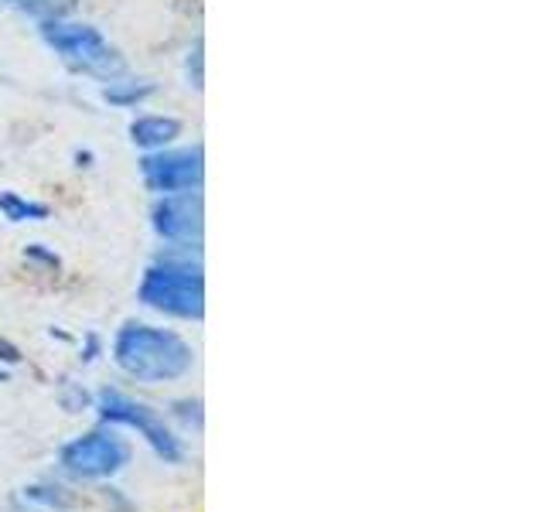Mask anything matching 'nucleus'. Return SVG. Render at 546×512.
Wrapping results in <instances>:
<instances>
[{
  "label": "nucleus",
  "instance_id": "1",
  "mask_svg": "<svg viewBox=\"0 0 546 512\" xmlns=\"http://www.w3.org/2000/svg\"><path fill=\"white\" fill-rule=\"evenodd\" d=\"M113 362L140 383H171L192 369L195 352L181 335L144 321H127L113 338Z\"/></svg>",
  "mask_w": 546,
  "mask_h": 512
},
{
  "label": "nucleus",
  "instance_id": "2",
  "mask_svg": "<svg viewBox=\"0 0 546 512\" xmlns=\"http://www.w3.org/2000/svg\"><path fill=\"white\" fill-rule=\"evenodd\" d=\"M140 301L171 318L202 321L205 315V277L202 267L178 256H161L140 280Z\"/></svg>",
  "mask_w": 546,
  "mask_h": 512
},
{
  "label": "nucleus",
  "instance_id": "3",
  "mask_svg": "<svg viewBox=\"0 0 546 512\" xmlns=\"http://www.w3.org/2000/svg\"><path fill=\"white\" fill-rule=\"evenodd\" d=\"M41 38H45L72 69L86 72V76L117 79L127 72V62L120 59V52L99 35L93 24H69L55 18V21H45Z\"/></svg>",
  "mask_w": 546,
  "mask_h": 512
},
{
  "label": "nucleus",
  "instance_id": "4",
  "mask_svg": "<svg viewBox=\"0 0 546 512\" xmlns=\"http://www.w3.org/2000/svg\"><path fill=\"white\" fill-rule=\"evenodd\" d=\"M96 410H99V420H103V424H123V427L140 431V437L151 444V451L164 461V465H181V461H185V444H181V437H175V431L164 424V417L147 407V403L130 400V396H123L120 390H103L96 396Z\"/></svg>",
  "mask_w": 546,
  "mask_h": 512
},
{
  "label": "nucleus",
  "instance_id": "5",
  "mask_svg": "<svg viewBox=\"0 0 546 512\" xmlns=\"http://www.w3.org/2000/svg\"><path fill=\"white\" fill-rule=\"evenodd\" d=\"M59 465L82 482H103L130 465V444L117 431H89L62 444Z\"/></svg>",
  "mask_w": 546,
  "mask_h": 512
},
{
  "label": "nucleus",
  "instance_id": "6",
  "mask_svg": "<svg viewBox=\"0 0 546 512\" xmlns=\"http://www.w3.org/2000/svg\"><path fill=\"white\" fill-rule=\"evenodd\" d=\"M144 185L154 195H178V192H198L205 175L202 147H181V151H151L140 161Z\"/></svg>",
  "mask_w": 546,
  "mask_h": 512
},
{
  "label": "nucleus",
  "instance_id": "7",
  "mask_svg": "<svg viewBox=\"0 0 546 512\" xmlns=\"http://www.w3.org/2000/svg\"><path fill=\"white\" fill-rule=\"evenodd\" d=\"M154 233L168 243L192 246L202 239V195L198 192H178V195H161V202L151 212Z\"/></svg>",
  "mask_w": 546,
  "mask_h": 512
},
{
  "label": "nucleus",
  "instance_id": "8",
  "mask_svg": "<svg viewBox=\"0 0 546 512\" xmlns=\"http://www.w3.org/2000/svg\"><path fill=\"white\" fill-rule=\"evenodd\" d=\"M178 137H181V120L175 117L147 113V117H137L130 123V140H134L140 151H164V147L175 144Z\"/></svg>",
  "mask_w": 546,
  "mask_h": 512
},
{
  "label": "nucleus",
  "instance_id": "9",
  "mask_svg": "<svg viewBox=\"0 0 546 512\" xmlns=\"http://www.w3.org/2000/svg\"><path fill=\"white\" fill-rule=\"evenodd\" d=\"M21 499L38 506L41 512H65L76 506V495H69L62 485H28V489L21 492Z\"/></svg>",
  "mask_w": 546,
  "mask_h": 512
},
{
  "label": "nucleus",
  "instance_id": "10",
  "mask_svg": "<svg viewBox=\"0 0 546 512\" xmlns=\"http://www.w3.org/2000/svg\"><path fill=\"white\" fill-rule=\"evenodd\" d=\"M0 216L7 222H41L48 219V205L21 198L18 192H0Z\"/></svg>",
  "mask_w": 546,
  "mask_h": 512
},
{
  "label": "nucleus",
  "instance_id": "11",
  "mask_svg": "<svg viewBox=\"0 0 546 512\" xmlns=\"http://www.w3.org/2000/svg\"><path fill=\"white\" fill-rule=\"evenodd\" d=\"M151 93H154L151 82H144V86H123V82H113V86L103 93V99H106V103H113V106H134Z\"/></svg>",
  "mask_w": 546,
  "mask_h": 512
},
{
  "label": "nucleus",
  "instance_id": "12",
  "mask_svg": "<svg viewBox=\"0 0 546 512\" xmlns=\"http://www.w3.org/2000/svg\"><path fill=\"white\" fill-rule=\"evenodd\" d=\"M24 256H28V260H35V263H41V267H48V270H59V256H55V253H48L41 243L28 246V250H24Z\"/></svg>",
  "mask_w": 546,
  "mask_h": 512
},
{
  "label": "nucleus",
  "instance_id": "13",
  "mask_svg": "<svg viewBox=\"0 0 546 512\" xmlns=\"http://www.w3.org/2000/svg\"><path fill=\"white\" fill-rule=\"evenodd\" d=\"M0 362H7V366H18V362H21V352L14 349L7 338H0Z\"/></svg>",
  "mask_w": 546,
  "mask_h": 512
},
{
  "label": "nucleus",
  "instance_id": "14",
  "mask_svg": "<svg viewBox=\"0 0 546 512\" xmlns=\"http://www.w3.org/2000/svg\"><path fill=\"white\" fill-rule=\"evenodd\" d=\"M99 355V338L96 335H86V349H82V362H93Z\"/></svg>",
  "mask_w": 546,
  "mask_h": 512
},
{
  "label": "nucleus",
  "instance_id": "15",
  "mask_svg": "<svg viewBox=\"0 0 546 512\" xmlns=\"http://www.w3.org/2000/svg\"><path fill=\"white\" fill-rule=\"evenodd\" d=\"M0 383H7V373H4V369H0Z\"/></svg>",
  "mask_w": 546,
  "mask_h": 512
},
{
  "label": "nucleus",
  "instance_id": "16",
  "mask_svg": "<svg viewBox=\"0 0 546 512\" xmlns=\"http://www.w3.org/2000/svg\"><path fill=\"white\" fill-rule=\"evenodd\" d=\"M11 4H24V0H11Z\"/></svg>",
  "mask_w": 546,
  "mask_h": 512
}]
</instances>
